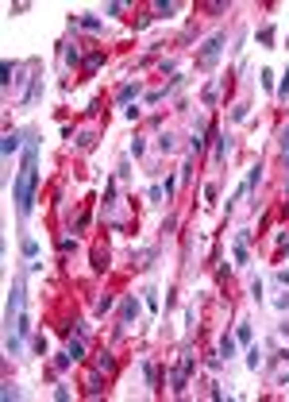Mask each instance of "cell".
Segmentation results:
<instances>
[{
  "mask_svg": "<svg viewBox=\"0 0 289 402\" xmlns=\"http://www.w3.org/2000/svg\"><path fill=\"white\" fill-rule=\"evenodd\" d=\"M35 132H27V147H23V163L15 170V182H12V201H15V213L19 221L31 217V205H35V186H39V139H31Z\"/></svg>",
  "mask_w": 289,
  "mask_h": 402,
  "instance_id": "1",
  "label": "cell"
},
{
  "mask_svg": "<svg viewBox=\"0 0 289 402\" xmlns=\"http://www.w3.org/2000/svg\"><path fill=\"white\" fill-rule=\"evenodd\" d=\"M23 294H27V271H15L12 286H8V306H4V325H8V333L23 317Z\"/></svg>",
  "mask_w": 289,
  "mask_h": 402,
  "instance_id": "2",
  "label": "cell"
},
{
  "mask_svg": "<svg viewBox=\"0 0 289 402\" xmlns=\"http://www.w3.org/2000/svg\"><path fill=\"white\" fill-rule=\"evenodd\" d=\"M224 43H228V35H224V31L208 35V39H204V46H201V54H197V66H201V70H216L220 54H224Z\"/></svg>",
  "mask_w": 289,
  "mask_h": 402,
  "instance_id": "3",
  "label": "cell"
},
{
  "mask_svg": "<svg viewBox=\"0 0 289 402\" xmlns=\"http://www.w3.org/2000/svg\"><path fill=\"white\" fill-rule=\"evenodd\" d=\"M139 313H143V302L135 298V294H128V298H124V306H120V325H135V321H139Z\"/></svg>",
  "mask_w": 289,
  "mask_h": 402,
  "instance_id": "4",
  "label": "cell"
},
{
  "mask_svg": "<svg viewBox=\"0 0 289 402\" xmlns=\"http://www.w3.org/2000/svg\"><path fill=\"white\" fill-rule=\"evenodd\" d=\"M204 147H208V124H204V120H197V124H193V132H189V151H193V155H201Z\"/></svg>",
  "mask_w": 289,
  "mask_h": 402,
  "instance_id": "5",
  "label": "cell"
},
{
  "mask_svg": "<svg viewBox=\"0 0 289 402\" xmlns=\"http://www.w3.org/2000/svg\"><path fill=\"white\" fill-rule=\"evenodd\" d=\"M27 132H31V128H27ZM27 132H15V128H12V132L4 135V143H0V155H4V159H12L15 151H19V143L27 139Z\"/></svg>",
  "mask_w": 289,
  "mask_h": 402,
  "instance_id": "6",
  "label": "cell"
},
{
  "mask_svg": "<svg viewBox=\"0 0 289 402\" xmlns=\"http://www.w3.org/2000/svg\"><path fill=\"white\" fill-rule=\"evenodd\" d=\"M139 93H143V81H128V85H120V93H116V104H131Z\"/></svg>",
  "mask_w": 289,
  "mask_h": 402,
  "instance_id": "7",
  "label": "cell"
},
{
  "mask_svg": "<svg viewBox=\"0 0 289 402\" xmlns=\"http://www.w3.org/2000/svg\"><path fill=\"white\" fill-rule=\"evenodd\" d=\"M235 352H239V341H235V333H224L220 337V360H235Z\"/></svg>",
  "mask_w": 289,
  "mask_h": 402,
  "instance_id": "8",
  "label": "cell"
},
{
  "mask_svg": "<svg viewBox=\"0 0 289 402\" xmlns=\"http://www.w3.org/2000/svg\"><path fill=\"white\" fill-rule=\"evenodd\" d=\"M43 97V74L35 70V77H31V85H27V93H23V104H35Z\"/></svg>",
  "mask_w": 289,
  "mask_h": 402,
  "instance_id": "9",
  "label": "cell"
},
{
  "mask_svg": "<svg viewBox=\"0 0 289 402\" xmlns=\"http://www.w3.org/2000/svg\"><path fill=\"white\" fill-rule=\"evenodd\" d=\"M77 27H85V31H104V19L101 15H70Z\"/></svg>",
  "mask_w": 289,
  "mask_h": 402,
  "instance_id": "10",
  "label": "cell"
},
{
  "mask_svg": "<svg viewBox=\"0 0 289 402\" xmlns=\"http://www.w3.org/2000/svg\"><path fill=\"white\" fill-rule=\"evenodd\" d=\"M259 182H262V159L255 166H251V170H247V182H243V190L247 194H255V190H259Z\"/></svg>",
  "mask_w": 289,
  "mask_h": 402,
  "instance_id": "11",
  "label": "cell"
},
{
  "mask_svg": "<svg viewBox=\"0 0 289 402\" xmlns=\"http://www.w3.org/2000/svg\"><path fill=\"white\" fill-rule=\"evenodd\" d=\"M235 341L239 344H255V329H251V321H239V325H235Z\"/></svg>",
  "mask_w": 289,
  "mask_h": 402,
  "instance_id": "12",
  "label": "cell"
},
{
  "mask_svg": "<svg viewBox=\"0 0 289 402\" xmlns=\"http://www.w3.org/2000/svg\"><path fill=\"white\" fill-rule=\"evenodd\" d=\"M97 372L116 375V356H112V352H101V356H97Z\"/></svg>",
  "mask_w": 289,
  "mask_h": 402,
  "instance_id": "13",
  "label": "cell"
},
{
  "mask_svg": "<svg viewBox=\"0 0 289 402\" xmlns=\"http://www.w3.org/2000/svg\"><path fill=\"white\" fill-rule=\"evenodd\" d=\"M247 368H251V372H259V368H262V352H259V344H247Z\"/></svg>",
  "mask_w": 289,
  "mask_h": 402,
  "instance_id": "14",
  "label": "cell"
},
{
  "mask_svg": "<svg viewBox=\"0 0 289 402\" xmlns=\"http://www.w3.org/2000/svg\"><path fill=\"white\" fill-rule=\"evenodd\" d=\"M4 348H8V356H19V352H23V337H19V333H8Z\"/></svg>",
  "mask_w": 289,
  "mask_h": 402,
  "instance_id": "15",
  "label": "cell"
},
{
  "mask_svg": "<svg viewBox=\"0 0 289 402\" xmlns=\"http://www.w3.org/2000/svg\"><path fill=\"white\" fill-rule=\"evenodd\" d=\"M66 352H70L73 360H85V337H77V341L70 337V344H66Z\"/></svg>",
  "mask_w": 289,
  "mask_h": 402,
  "instance_id": "16",
  "label": "cell"
},
{
  "mask_svg": "<svg viewBox=\"0 0 289 402\" xmlns=\"http://www.w3.org/2000/svg\"><path fill=\"white\" fill-rule=\"evenodd\" d=\"M101 66H104V50H93V54L85 58V74H97Z\"/></svg>",
  "mask_w": 289,
  "mask_h": 402,
  "instance_id": "17",
  "label": "cell"
},
{
  "mask_svg": "<svg viewBox=\"0 0 289 402\" xmlns=\"http://www.w3.org/2000/svg\"><path fill=\"white\" fill-rule=\"evenodd\" d=\"M93 143H97V132H77V139H73V147H77V151H89Z\"/></svg>",
  "mask_w": 289,
  "mask_h": 402,
  "instance_id": "18",
  "label": "cell"
},
{
  "mask_svg": "<svg viewBox=\"0 0 289 402\" xmlns=\"http://www.w3.org/2000/svg\"><path fill=\"white\" fill-rule=\"evenodd\" d=\"M201 101H204V104H216V101H220V81H208V85H204Z\"/></svg>",
  "mask_w": 289,
  "mask_h": 402,
  "instance_id": "19",
  "label": "cell"
},
{
  "mask_svg": "<svg viewBox=\"0 0 289 402\" xmlns=\"http://www.w3.org/2000/svg\"><path fill=\"white\" fill-rule=\"evenodd\" d=\"M173 147H177V135H173V132H162V135H158V151H162V155H170Z\"/></svg>",
  "mask_w": 289,
  "mask_h": 402,
  "instance_id": "20",
  "label": "cell"
},
{
  "mask_svg": "<svg viewBox=\"0 0 289 402\" xmlns=\"http://www.w3.org/2000/svg\"><path fill=\"white\" fill-rule=\"evenodd\" d=\"M143 306L150 313H158V290H154V286H146V290H143Z\"/></svg>",
  "mask_w": 289,
  "mask_h": 402,
  "instance_id": "21",
  "label": "cell"
},
{
  "mask_svg": "<svg viewBox=\"0 0 289 402\" xmlns=\"http://www.w3.org/2000/svg\"><path fill=\"white\" fill-rule=\"evenodd\" d=\"M101 375H104V372H93V375H89V379H85V387H89V395H93V399H97V395H101V391H104V387H101V383H104Z\"/></svg>",
  "mask_w": 289,
  "mask_h": 402,
  "instance_id": "22",
  "label": "cell"
},
{
  "mask_svg": "<svg viewBox=\"0 0 289 402\" xmlns=\"http://www.w3.org/2000/svg\"><path fill=\"white\" fill-rule=\"evenodd\" d=\"M247 116H251V104H247V101H239L235 108H231V120H235V124H243Z\"/></svg>",
  "mask_w": 289,
  "mask_h": 402,
  "instance_id": "23",
  "label": "cell"
},
{
  "mask_svg": "<svg viewBox=\"0 0 289 402\" xmlns=\"http://www.w3.org/2000/svg\"><path fill=\"white\" fill-rule=\"evenodd\" d=\"M19 248H23V255H27V259H35V255H39V240H35V236H23V244H19Z\"/></svg>",
  "mask_w": 289,
  "mask_h": 402,
  "instance_id": "24",
  "label": "cell"
},
{
  "mask_svg": "<svg viewBox=\"0 0 289 402\" xmlns=\"http://www.w3.org/2000/svg\"><path fill=\"white\" fill-rule=\"evenodd\" d=\"M112 306H116V298H112V294H101V298H97V317H104V313L112 310Z\"/></svg>",
  "mask_w": 289,
  "mask_h": 402,
  "instance_id": "25",
  "label": "cell"
},
{
  "mask_svg": "<svg viewBox=\"0 0 289 402\" xmlns=\"http://www.w3.org/2000/svg\"><path fill=\"white\" fill-rule=\"evenodd\" d=\"M139 368H143L146 383H150V387H158V372H154V364H150V360H143V364H139Z\"/></svg>",
  "mask_w": 289,
  "mask_h": 402,
  "instance_id": "26",
  "label": "cell"
},
{
  "mask_svg": "<svg viewBox=\"0 0 289 402\" xmlns=\"http://www.w3.org/2000/svg\"><path fill=\"white\" fill-rule=\"evenodd\" d=\"M259 43H262V46H274V23L259 27Z\"/></svg>",
  "mask_w": 289,
  "mask_h": 402,
  "instance_id": "27",
  "label": "cell"
},
{
  "mask_svg": "<svg viewBox=\"0 0 289 402\" xmlns=\"http://www.w3.org/2000/svg\"><path fill=\"white\" fill-rule=\"evenodd\" d=\"M173 12H177L173 0H158V4H154V15H173Z\"/></svg>",
  "mask_w": 289,
  "mask_h": 402,
  "instance_id": "28",
  "label": "cell"
},
{
  "mask_svg": "<svg viewBox=\"0 0 289 402\" xmlns=\"http://www.w3.org/2000/svg\"><path fill=\"white\" fill-rule=\"evenodd\" d=\"M104 267H108V252L97 248V252H93V271H104Z\"/></svg>",
  "mask_w": 289,
  "mask_h": 402,
  "instance_id": "29",
  "label": "cell"
},
{
  "mask_svg": "<svg viewBox=\"0 0 289 402\" xmlns=\"http://www.w3.org/2000/svg\"><path fill=\"white\" fill-rule=\"evenodd\" d=\"M143 151H146V143L139 139V135H135V139H131V147H128V159H139Z\"/></svg>",
  "mask_w": 289,
  "mask_h": 402,
  "instance_id": "30",
  "label": "cell"
},
{
  "mask_svg": "<svg viewBox=\"0 0 289 402\" xmlns=\"http://www.w3.org/2000/svg\"><path fill=\"white\" fill-rule=\"evenodd\" d=\"M15 333H19V337H31V313H23V317L15 321Z\"/></svg>",
  "mask_w": 289,
  "mask_h": 402,
  "instance_id": "31",
  "label": "cell"
},
{
  "mask_svg": "<svg viewBox=\"0 0 289 402\" xmlns=\"http://www.w3.org/2000/svg\"><path fill=\"white\" fill-rule=\"evenodd\" d=\"M278 147L289 155V124H282V128H278Z\"/></svg>",
  "mask_w": 289,
  "mask_h": 402,
  "instance_id": "32",
  "label": "cell"
},
{
  "mask_svg": "<svg viewBox=\"0 0 289 402\" xmlns=\"http://www.w3.org/2000/svg\"><path fill=\"white\" fill-rule=\"evenodd\" d=\"M259 81H262V89H270V93H274V70H270V66H266V70L259 74Z\"/></svg>",
  "mask_w": 289,
  "mask_h": 402,
  "instance_id": "33",
  "label": "cell"
},
{
  "mask_svg": "<svg viewBox=\"0 0 289 402\" xmlns=\"http://www.w3.org/2000/svg\"><path fill=\"white\" fill-rule=\"evenodd\" d=\"M216 197H220V186H216V182H208V186H204V205H212Z\"/></svg>",
  "mask_w": 289,
  "mask_h": 402,
  "instance_id": "34",
  "label": "cell"
},
{
  "mask_svg": "<svg viewBox=\"0 0 289 402\" xmlns=\"http://www.w3.org/2000/svg\"><path fill=\"white\" fill-rule=\"evenodd\" d=\"M0 395H4V402H15V399H19V387H15V383H4Z\"/></svg>",
  "mask_w": 289,
  "mask_h": 402,
  "instance_id": "35",
  "label": "cell"
},
{
  "mask_svg": "<svg viewBox=\"0 0 289 402\" xmlns=\"http://www.w3.org/2000/svg\"><path fill=\"white\" fill-rule=\"evenodd\" d=\"M70 364H77V360H73L70 352H62V356L54 360V368H58V372H66V368H70Z\"/></svg>",
  "mask_w": 289,
  "mask_h": 402,
  "instance_id": "36",
  "label": "cell"
},
{
  "mask_svg": "<svg viewBox=\"0 0 289 402\" xmlns=\"http://www.w3.org/2000/svg\"><path fill=\"white\" fill-rule=\"evenodd\" d=\"M162 197H166V190H162V186H150V190H146V201H154V205H158Z\"/></svg>",
  "mask_w": 289,
  "mask_h": 402,
  "instance_id": "37",
  "label": "cell"
},
{
  "mask_svg": "<svg viewBox=\"0 0 289 402\" xmlns=\"http://www.w3.org/2000/svg\"><path fill=\"white\" fill-rule=\"evenodd\" d=\"M31 348H35L39 356H46V348H50V344H46V337H31Z\"/></svg>",
  "mask_w": 289,
  "mask_h": 402,
  "instance_id": "38",
  "label": "cell"
},
{
  "mask_svg": "<svg viewBox=\"0 0 289 402\" xmlns=\"http://www.w3.org/2000/svg\"><path fill=\"white\" fill-rule=\"evenodd\" d=\"M104 205H116V178L104 186Z\"/></svg>",
  "mask_w": 289,
  "mask_h": 402,
  "instance_id": "39",
  "label": "cell"
},
{
  "mask_svg": "<svg viewBox=\"0 0 289 402\" xmlns=\"http://www.w3.org/2000/svg\"><path fill=\"white\" fill-rule=\"evenodd\" d=\"M278 101H289V70H286V77H282V85H278Z\"/></svg>",
  "mask_w": 289,
  "mask_h": 402,
  "instance_id": "40",
  "label": "cell"
},
{
  "mask_svg": "<svg viewBox=\"0 0 289 402\" xmlns=\"http://www.w3.org/2000/svg\"><path fill=\"white\" fill-rule=\"evenodd\" d=\"M62 58L70 62V66H77V62H81V54H77V50H73V46H66V50H62Z\"/></svg>",
  "mask_w": 289,
  "mask_h": 402,
  "instance_id": "41",
  "label": "cell"
},
{
  "mask_svg": "<svg viewBox=\"0 0 289 402\" xmlns=\"http://www.w3.org/2000/svg\"><path fill=\"white\" fill-rule=\"evenodd\" d=\"M177 178H181V182H189V178H193V155L185 159V166H181V174H177Z\"/></svg>",
  "mask_w": 289,
  "mask_h": 402,
  "instance_id": "42",
  "label": "cell"
},
{
  "mask_svg": "<svg viewBox=\"0 0 289 402\" xmlns=\"http://www.w3.org/2000/svg\"><path fill=\"white\" fill-rule=\"evenodd\" d=\"M116 174H120V178H128V174H131V159H120V166H116Z\"/></svg>",
  "mask_w": 289,
  "mask_h": 402,
  "instance_id": "43",
  "label": "cell"
},
{
  "mask_svg": "<svg viewBox=\"0 0 289 402\" xmlns=\"http://www.w3.org/2000/svg\"><path fill=\"white\" fill-rule=\"evenodd\" d=\"M251 298H255V302L262 298V279H251Z\"/></svg>",
  "mask_w": 289,
  "mask_h": 402,
  "instance_id": "44",
  "label": "cell"
},
{
  "mask_svg": "<svg viewBox=\"0 0 289 402\" xmlns=\"http://www.w3.org/2000/svg\"><path fill=\"white\" fill-rule=\"evenodd\" d=\"M54 399H58V402H70V387H62V383H58V387H54Z\"/></svg>",
  "mask_w": 289,
  "mask_h": 402,
  "instance_id": "45",
  "label": "cell"
},
{
  "mask_svg": "<svg viewBox=\"0 0 289 402\" xmlns=\"http://www.w3.org/2000/svg\"><path fill=\"white\" fill-rule=\"evenodd\" d=\"M73 248H77V240H70V236L58 240V252H73Z\"/></svg>",
  "mask_w": 289,
  "mask_h": 402,
  "instance_id": "46",
  "label": "cell"
},
{
  "mask_svg": "<svg viewBox=\"0 0 289 402\" xmlns=\"http://www.w3.org/2000/svg\"><path fill=\"white\" fill-rule=\"evenodd\" d=\"M89 224H93V217H89V213H81V217H77V232H85Z\"/></svg>",
  "mask_w": 289,
  "mask_h": 402,
  "instance_id": "47",
  "label": "cell"
},
{
  "mask_svg": "<svg viewBox=\"0 0 289 402\" xmlns=\"http://www.w3.org/2000/svg\"><path fill=\"white\" fill-rule=\"evenodd\" d=\"M274 306H278V310H289V294H282V298H278Z\"/></svg>",
  "mask_w": 289,
  "mask_h": 402,
  "instance_id": "48",
  "label": "cell"
},
{
  "mask_svg": "<svg viewBox=\"0 0 289 402\" xmlns=\"http://www.w3.org/2000/svg\"><path fill=\"white\" fill-rule=\"evenodd\" d=\"M278 283H282V286H289V271H278Z\"/></svg>",
  "mask_w": 289,
  "mask_h": 402,
  "instance_id": "49",
  "label": "cell"
},
{
  "mask_svg": "<svg viewBox=\"0 0 289 402\" xmlns=\"http://www.w3.org/2000/svg\"><path fill=\"white\" fill-rule=\"evenodd\" d=\"M282 337H289V321H286V325H282Z\"/></svg>",
  "mask_w": 289,
  "mask_h": 402,
  "instance_id": "50",
  "label": "cell"
},
{
  "mask_svg": "<svg viewBox=\"0 0 289 402\" xmlns=\"http://www.w3.org/2000/svg\"><path fill=\"white\" fill-rule=\"evenodd\" d=\"M282 360H289V348H286V352H282Z\"/></svg>",
  "mask_w": 289,
  "mask_h": 402,
  "instance_id": "51",
  "label": "cell"
},
{
  "mask_svg": "<svg viewBox=\"0 0 289 402\" xmlns=\"http://www.w3.org/2000/svg\"><path fill=\"white\" fill-rule=\"evenodd\" d=\"M286 166H289V155H286Z\"/></svg>",
  "mask_w": 289,
  "mask_h": 402,
  "instance_id": "52",
  "label": "cell"
}]
</instances>
